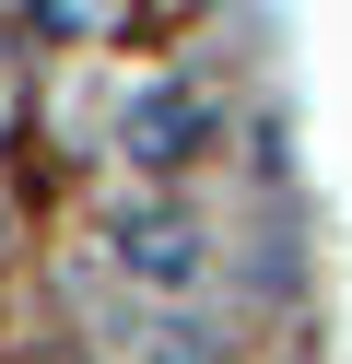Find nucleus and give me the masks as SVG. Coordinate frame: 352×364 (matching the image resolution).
Listing matches in <instances>:
<instances>
[{
	"label": "nucleus",
	"mask_w": 352,
	"mask_h": 364,
	"mask_svg": "<svg viewBox=\"0 0 352 364\" xmlns=\"http://www.w3.org/2000/svg\"><path fill=\"white\" fill-rule=\"evenodd\" d=\"M188 141H200V95H141L129 106V153L141 165H188Z\"/></svg>",
	"instance_id": "nucleus-1"
},
{
	"label": "nucleus",
	"mask_w": 352,
	"mask_h": 364,
	"mask_svg": "<svg viewBox=\"0 0 352 364\" xmlns=\"http://www.w3.org/2000/svg\"><path fill=\"white\" fill-rule=\"evenodd\" d=\"M129 270H141V282H188V270H200L188 223H141V235H129Z\"/></svg>",
	"instance_id": "nucleus-2"
},
{
	"label": "nucleus",
	"mask_w": 352,
	"mask_h": 364,
	"mask_svg": "<svg viewBox=\"0 0 352 364\" xmlns=\"http://www.w3.org/2000/svg\"><path fill=\"white\" fill-rule=\"evenodd\" d=\"M117 12H129V0H36V24H47V36H106Z\"/></svg>",
	"instance_id": "nucleus-3"
}]
</instances>
